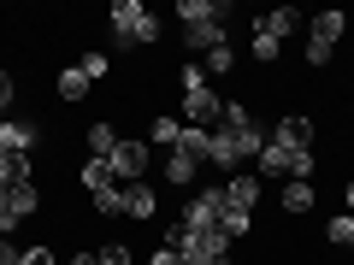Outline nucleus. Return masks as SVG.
I'll return each mask as SVG.
<instances>
[{
	"mask_svg": "<svg viewBox=\"0 0 354 265\" xmlns=\"http://www.w3.org/2000/svg\"><path fill=\"white\" fill-rule=\"evenodd\" d=\"M142 18H148V6H142V0H118V6H113V36L124 41V48L136 41V24H142Z\"/></svg>",
	"mask_w": 354,
	"mask_h": 265,
	"instance_id": "1a4fd4ad",
	"label": "nucleus"
},
{
	"mask_svg": "<svg viewBox=\"0 0 354 265\" xmlns=\"http://www.w3.org/2000/svg\"><path fill=\"white\" fill-rule=\"evenodd\" d=\"M177 148L189 153V159H207V148H213V130H195V124H183V136H177Z\"/></svg>",
	"mask_w": 354,
	"mask_h": 265,
	"instance_id": "6ab92c4d",
	"label": "nucleus"
},
{
	"mask_svg": "<svg viewBox=\"0 0 354 265\" xmlns=\"http://www.w3.org/2000/svg\"><path fill=\"white\" fill-rule=\"evenodd\" d=\"M183 112H189V124H195V130H213V124H218V112H225V101H218L213 88H195V95H183Z\"/></svg>",
	"mask_w": 354,
	"mask_h": 265,
	"instance_id": "423d86ee",
	"label": "nucleus"
},
{
	"mask_svg": "<svg viewBox=\"0 0 354 265\" xmlns=\"http://www.w3.org/2000/svg\"><path fill=\"white\" fill-rule=\"evenodd\" d=\"M195 165H201V159H189L183 148H171V159H165V183H189Z\"/></svg>",
	"mask_w": 354,
	"mask_h": 265,
	"instance_id": "aec40b11",
	"label": "nucleus"
},
{
	"mask_svg": "<svg viewBox=\"0 0 354 265\" xmlns=\"http://www.w3.org/2000/svg\"><path fill=\"white\" fill-rule=\"evenodd\" d=\"M218 224H225V236H230V242L248 236V213H230V206H225V218H218Z\"/></svg>",
	"mask_w": 354,
	"mask_h": 265,
	"instance_id": "cd10ccee",
	"label": "nucleus"
},
{
	"mask_svg": "<svg viewBox=\"0 0 354 265\" xmlns=\"http://www.w3.org/2000/svg\"><path fill=\"white\" fill-rule=\"evenodd\" d=\"M0 118H6V112H0Z\"/></svg>",
	"mask_w": 354,
	"mask_h": 265,
	"instance_id": "e433bc0d",
	"label": "nucleus"
},
{
	"mask_svg": "<svg viewBox=\"0 0 354 265\" xmlns=\"http://www.w3.org/2000/svg\"><path fill=\"white\" fill-rule=\"evenodd\" d=\"M77 71H83L88 83H101V77H106V53H83V65H77Z\"/></svg>",
	"mask_w": 354,
	"mask_h": 265,
	"instance_id": "c85d7f7f",
	"label": "nucleus"
},
{
	"mask_svg": "<svg viewBox=\"0 0 354 265\" xmlns=\"http://www.w3.org/2000/svg\"><path fill=\"white\" fill-rule=\"evenodd\" d=\"M201 71H207V83H213V77H230V71H236V53H230V41H218L213 53H201Z\"/></svg>",
	"mask_w": 354,
	"mask_h": 265,
	"instance_id": "2eb2a0df",
	"label": "nucleus"
},
{
	"mask_svg": "<svg viewBox=\"0 0 354 265\" xmlns=\"http://www.w3.org/2000/svg\"><path fill=\"white\" fill-rule=\"evenodd\" d=\"M254 201H260V177H248V171L225 177V206H230V213H248Z\"/></svg>",
	"mask_w": 354,
	"mask_h": 265,
	"instance_id": "6e6552de",
	"label": "nucleus"
},
{
	"mask_svg": "<svg viewBox=\"0 0 354 265\" xmlns=\"http://www.w3.org/2000/svg\"><path fill=\"white\" fill-rule=\"evenodd\" d=\"M218 41H225V24H189L183 30V48L189 53H213Z\"/></svg>",
	"mask_w": 354,
	"mask_h": 265,
	"instance_id": "f8f14e48",
	"label": "nucleus"
},
{
	"mask_svg": "<svg viewBox=\"0 0 354 265\" xmlns=\"http://www.w3.org/2000/svg\"><path fill=\"white\" fill-rule=\"evenodd\" d=\"M12 95H18V83H12V71H0V106H12Z\"/></svg>",
	"mask_w": 354,
	"mask_h": 265,
	"instance_id": "2f4dec72",
	"label": "nucleus"
},
{
	"mask_svg": "<svg viewBox=\"0 0 354 265\" xmlns=\"http://www.w3.org/2000/svg\"><path fill=\"white\" fill-rule=\"evenodd\" d=\"M348 206H354V183H348Z\"/></svg>",
	"mask_w": 354,
	"mask_h": 265,
	"instance_id": "c9c22d12",
	"label": "nucleus"
},
{
	"mask_svg": "<svg viewBox=\"0 0 354 265\" xmlns=\"http://www.w3.org/2000/svg\"><path fill=\"white\" fill-rule=\"evenodd\" d=\"M278 53H283V41L272 36V30H260V24H254V59H260V65H272Z\"/></svg>",
	"mask_w": 354,
	"mask_h": 265,
	"instance_id": "412c9836",
	"label": "nucleus"
},
{
	"mask_svg": "<svg viewBox=\"0 0 354 265\" xmlns=\"http://www.w3.org/2000/svg\"><path fill=\"white\" fill-rule=\"evenodd\" d=\"M330 242H337V248H354V213H337L330 218V230H325Z\"/></svg>",
	"mask_w": 354,
	"mask_h": 265,
	"instance_id": "393cba45",
	"label": "nucleus"
},
{
	"mask_svg": "<svg viewBox=\"0 0 354 265\" xmlns=\"http://www.w3.org/2000/svg\"><path fill=\"white\" fill-rule=\"evenodd\" d=\"M124 213L130 218H153V189L148 183H124Z\"/></svg>",
	"mask_w": 354,
	"mask_h": 265,
	"instance_id": "dca6fc26",
	"label": "nucleus"
},
{
	"mask_svg": "<svg viewBox=\"0 0 354 265\" xmlns=\"http://www.w3.org/2000/svg\"><path fill=\"white\" fill-rule=\"evenodd\" d=\"M18 265H53V253L48 248H24V253H18Z\"/></svg>",
	"mask_w": 354,
	"mask_h": 265,
	"instance_id": "7c9ffc66",
	"label": "nucleus"
},
{
	"mask_svg": "<svg viewBox=\"0 0 354 265\" xmlns=\"http://www.w3.org/2000/svg\"><path fill=\"white\" fill-rule=\"evenodd\" d=\"M106 165H113L118 183H142V171H148V141H118Z\"/></svg>",
	"mask_w": 354,
	"mask_h": 265,
	"instance_id": "39448f33",
	"label": "nucleus"
},
{
	"mask_svg": "<svg viewBox=\"0 0 354 265\" xmlns=\"http://www.w3.org/2000/svg\"><path fill=\"white\" fill-rule=\"evenodd\" d=\"M177 265H213L207 253H177Z\"/></svg>",
	"mask_w": 354,
	"mask_h": 265,
	"instance_id": "f704fd0d",
	"label": "nucleus"
},
{
	"mask_svg": "<svg viewBox=\"0 0 354 265\" xmlns=\"http://www.w3.org/2000/svg\"><path fill=\"white\" fill-rule=\"evenodd\" d=\"M148 265H177V248H160V253H148Z\"/></svg>",
	"mask_w": 354,
	"mask_h": 265,
	"instance_id": "72a5a7b5",
	"label": "nucleus"
},
{
	"mask_svg": "<svg viewBox=\"0 0 354 265\" xmlns=\"http://www.w3.org/2000/svg\"><path fill=\"white\" fill-rule=\"evenodd\" d=\"M254 24H260V30H272V36L283 41V36H290L295 24H301V12H295V6H278V12H266V18H254Z\"/></svg>",
	"mask_w": 354,
	"mask_h": 265,
	"instance_id": "f3484780",
	"label": "nucleus"
},
{
	"mask_svg": "<svg viewBox=\"0 0 354 265\" xmlns=\"http://www.w3.org/2000/svg\"><path fill=\"white\" fill-rule=\"evenodd\" d=\"M177 18H183V30L189 24H225V0H183Z\"/></svg>",
	"mask_w": 354,
	"mask_h": 265,
	"instance_id": "9b49d317",
	"label": "nucleus"
},
{
	"mask_svg": "<svg viewBox=\"0 0 354 265\" xmlns=\"http://www.w3.org/2000/svg\"><path fill=\"white\" fill-rule=\"evenodd\" d=\"M260 177H290V183H313V148H283V141L266 136L260 148Z\"/></svg>",
	"mask_w": 354,
	"mask_h": 265,
	"instance_id": "f257e3e1",
	"label": "nucleus"
},
{
	"mask_svg": "<svg viewBox=\"0 0 354 265\" xmlns=\"http://www.w3.org/2000/svg\"><path fill=\"white\" fill-rule=\"evenodd\" d=\"M41 206V195H36V177H30V183H6V189H0V230H12L18 218H30Z\"/></svg>",
	"mask_w": 354,
	"mask_h": 265,
	"instance_id": "7ed1b4c3",
	"label": "nucleus"
},
{
	"mask_svg": "<svg viewBox=\"0 0 354 265\" xmlns=\"http://www.w3.org/2000/svg\"><path fill=\"white\" fill-rule=\"evenodd\" d=\"M342 30H348V12H319V18H313V30H307V65H325Z\"/></svg>",
	"mask_w": 354,
	"mask_h": 265,
	"instance_id": "f03ea898",
	"label": "nucleus"
},
{
	"mask_svg": "<svg viewBox=\"0 0 354 265\" xmlns=\"http://www.w3.org/2000/svg\"><path fill=\"white\" fill-rule=\"evenodd\" d=\"M95 206H101L106 218H118V213H124V183H118V189H106V195H95Z\"/></svg>",
	"mask_w": 354,
	"mask_h": 265,
	"instance_id": "bb28decb",
	"label": "nucleus"
},
{
	"mask_svg": "<svg viewBox=\"0 0 354 265\" xmlns=\"http://www.w3.org/2000/svg\"><path fill=\"white\" fill-rule=\"evenodd\" d=\"M177 83H183V95H195V88H213L201 65H177Z\"/></svg>",
	"mask_w": 354,
	"mask_h": 265,
	"instance_id": "a878e982",
	"label": "nucleus"
},
{
	"mask_svg": "<svg viewBox=\"0 0 354 265\" xmlns=\"http://www.w3.org/2000/svg\"><path fill=\"white\" fill-rule=\"evenodd\" d=\"M218 218H225V189H201L183 213H177V224L183 230H207V224H218Z\"/></svg>",
	"mask_w": 354,
	"mask_h": 265,
	"instance_id": "20e7f679",
	"label": "nucleus"
},
{
	"mask_svg": "<svg viewBox=\"0 0 354 265\" xmlns=\"http://www.w3.org/2000/svg\"><path fill=\"white\" fill-rule=\"evenodd\" d=\"M177 136H183L177 118H153V130H148V141H160V148H177Z\"/></svg>",
	"mask_w": 354,
	"mask_h": 265,
	"instance_id": "b1692460",
	"label": "nucleus"
},
{
	"mask_svg": "<svg viewBox=\"0 0 354 265\" xmlns=\"http://www.w3.org/2000/svg\"><path fill=\"white\" fill-rule=\"evenodd\" d=\"M95 265H130V248H118V242H113V248L95 253Z\"/></svg>",
	"mask_w": 354,
	"mask_h": 265,
	"instance_id": "c756f323",
	"label": "nucleus"
},
{
	"mask_svg": "<svg viewBox=\"0 0 354 265\" xmlns=\"http://www.w3.org/2000/svg\"><path fill=\"white\" fill-rule=\"evenodd\" d=\"M313 206V183H290L283 189V213H307Z\"/></svg>",
	"mask_w": 354,
	"mask_h": 265,
	"instance_id": "5701e85b",
	"label": "nucleus"
},
{
	"mask_svg": "<svg viewBox=\"0 0 354 265\" xmlns=\"http://www.w3.org/2000/svg\"><path fill=\"white\" fill-rule=\"evenodd\" d=\"M118 141H124V136H118L113 124H95V130H88V153H95V159H113Z\"/></svg>",
	"mask_w": 354,
	"mask_h": 265,
	"instance_id": "a211bd4d",
	"label": "nucleus"
},
{
	"mask_svg": "<svg viewBox=\"0 0 354 265\" xmlns=\"http://www.w3.org/2000/svg\"><path fill=\"white\" fill-rule=\"evenodd\" d=\"M30 148H36V124L0 118V153H30Z\"/></svg>",
	"mask_w": 354,
	"mask_h": 265,
	"instance_id": "9d476101",
	"label": "nucleus"
},
{
	"mask_svg": "<svg viewBox=\"0 0 354 265\" xmlns=\"http://www.w3.org/2000/svg\"><path fill=\"white\" fill-rule=\"evenodd\" d=\"M83 95H88V77L77 71V65H71V71H59V101H83Z\"/></svg>",
	"mask_w": 354,
	"mask_h": 265,
	"instance_id": "4be33fe9",
	"label": "nucleus"
},
{
	"mask_svg": "<svg viewBox=\"0 0 354 265\" xmlns=\"http://www.w3.org/2000/svg\"><path fill=\"white\" fill-rule=\"evenodd\" d=\"M18 253H24V248H12V242L0 236V265H18Z\"/></svg>",
	"mask_w": 354,
	"mask_h": 265,
	"instance_id": "473e14b6",
	"label": "nucleus"
},
{
	"mask_svg": "<svg viewBox=\"0 0 354 265\" xmlns=\"http://www.w3.org/2000/svg\"><path fill=\"white\" fill-rule=\"evenodd\" d=\"M272 141H283V148H307V141H313V124H307V118H283L278 130H272Z\"/></svg>",
	"mask_w": 354,
	"mask_h": 265,
	"instance_id": "4468645a",
	"label": "nucleus"
},
{
	"mask_svg": "<svg viewBox=\"0 0 354 265\" xmlns=\"http://www.w3.org/2000/svg\"><path fill=\"white\" fill-rule=\"evenodd\" d=\"M83 189H88V195H106V189H118L113 165H106V159H83Z\"/></svg>",
	"mask_w": 354,
	"mask_h": 265,
	"instance_id": "ddd939ff",
	"label": "nucleus"
},
{
	"mask_svg": "<svg viewBox=\"0 0 354 265\" xmlns=\"http://www.w3.org/2000/svg\"><path fill=\"white\" fill-rule=\"evenodd\" d=\"M207 165H218L225 177H236V165H242V141H236V130H213V148H207Z\"/></svg>",
	"mask_w": 354,
	"mask_h": 265,
	"instance_id": "0eeeda50",
	"label": "nucleus"
}]
</instances>
